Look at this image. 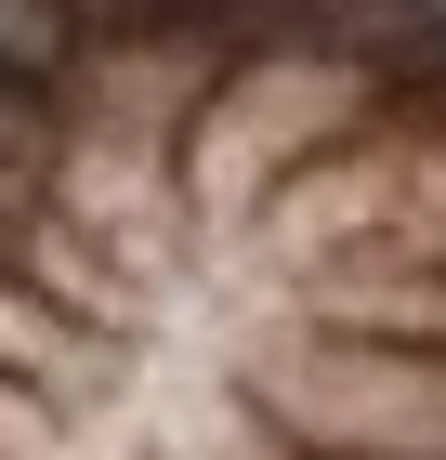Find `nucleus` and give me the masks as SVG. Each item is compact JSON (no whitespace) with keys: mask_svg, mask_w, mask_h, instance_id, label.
Masks as SVG:
<instances>
[{"mask_svg":"<svg viewBox=\"0 0 446 460\" xmlns=\"http://www.w3.org/2000/svg\"><path fill=\"white\" fill-rule=\"evenodd\" d=\"M144 460H315V447H289V434H275L249 394H223V408H171Z\"/></svg>","mask_w":446,"mask_h":460,"instance_id":"nucleus-4","label":"nucleus"},{"mask_svg":"<svg viewBox=\"0 0 446 460\" xmlns=\"http://www.w3.org/2000/svg\"><path fill=\"white\" fill-rule=\"evenodd\" d=\"M0 368L39 382V394H79V382H92V329H79L39 277H13V263H0Z\"/></svg>","mask_w":446,"mask_h":460,"instance_id":"nucleus-3","label":"nucleus"},{"mask_svg":"<svg viewBox=\"0 0 446 460\" xmlns=\"http://www.w3.org/2000/svg\"><path fill=\"white\" fill-rule=\"evenodd\" d=\"M380 106H394V93H380L368 66L263 53V66H237V93L197 106V132H184V184H197V211H263L289 172H315L328 145H354Z\"/></svg>","mask_w":446,"mask_h":460,"instance_id":"nucleus-2","label":"nucleus"},{"mask_svg":"<svg viewBox=\"0 0 446 460\" xmlns=\"http://www.w3.org/2000/svg\"><path fill=\"white\" fill-rule=\"evenodd\" d=\"M237 394L315 460H446V355L433 342H368L302 303L249 316Z\"/></svg>","mask_w":446,"mask_h":460,"instance_id":"nucleus-1","label":"nucleus"}]
</instances>
